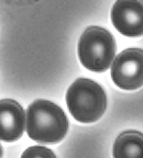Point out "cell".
<instances>
[{"instance_id":"2","label":"cell","mask_w":143,"mask_h":158,"mask_svg":"<svg viewBox=\"0 0 143 158\" xmlns=\"http://www.w3.org/2000/svg\"><path fill=\"white\" fill-rule=\"evenodd\" d=\"M66 104L72 116L80 123H94L107 108V97L100 85L88 78H78L66 92Z\"/></svg>"},{"instance_id":"1","label":"cell","mask_w":143,"mask_h":158,"mask_svg":"<svg viewBox=\"0 0 143 158\" xmlns=\"http://www.w3.org/2000/svg\"><path fill=\"white\" fill-rule=\"evenodd\" d=\"M25 123L29 137L42 144L59 143L68 131V120L62 108L43 99L29 106Z\"/></svg>"},{"instance_id":"10","label":"cell","mask_w":143,"mask_h":158,"mask_svg":"<svg viewBox=\"0 0 143 158\" xmlns=\"http://www.w3.org/2000/svg\"><path fill=\"white\" fill-rule=\"evenodd\" d=\"M142 1H143V0H142Z\"/></svg>"},{"instance_id":"6","label":"cell","mask_w":143,"mask_h":158,"mask_svg":"<svg viewBox=\"0 0 143 158\" xmlns=\"http://www.w3.org/2000/svg\"><path fill=\"white\" fill-rule=\"evenodd\" d=\"M25 126L24 110L15 100H0V139L5 142L18 141Z\"/></svg>"},{"instance_id":"3","label":"cell","mask_w":143,"mask_h":158,"mask_svg":"<svg viewBox=\"0 0 143 158\" xmlns=\"http://www.w3.org/2000/svg\"><path fill=\"white\" fill-rule=\"evenodd\" d=\"M116 54V42L108 30L89 27L81 34L78 42V57L88 70L104 73L110 67Z\"/></svg>"},{"instance_id":"9","label":"cell","mask_w":143,"mask_h":158,"mask_svg":"<svg viewBox=\"0 0 143 158\" xmlns=\"http://www.w3.org/2000/svg\"><path fill=\"white\" fill-rule=\"evenodd\" d=\"M0 158H2V147L0 145Z\"/></svg>"},{"instance_id":"5","label":"cell","mask_w":143,"mask_h":158,"mask_svg":"<svg viewBox=\"0 0 143 158\" xmlns=\"http://www.w3.org/2000/svg\"><path fill=\"white\" fill-rule=\"evenodd\" d=\"M111 22L124 36H142L143 3L139 0H116L111 9Z\"/></svg>"},{"instance_id":"7","label":"cell","mask_w":143,"mask_h":158,"mask_svg":"<svg viewBox=\"0 0 143 158\" xmlns=\"http://www.w3.org/2000/svg\"><path fill=\"white\" fill-rule=\"evenodd\" d=\"M114 158H143V134L138 131L122 132L116 138Z\"/></svg>"},{"instance_id":"4","label":"cell","mask_w":143,"mask_h":158,"mask_svg":"<svg viewBox=\"0 0 143 158\" xmlns=\"http://www.w3.org/2000/svg\"><path fill=\"white\" fill-rule=\"evenodd\" d=\"M111 78L119 88L136 90L143 86V49L127 48L115 58Z\"/></svg>"},{"instance_id":"8","label":"cell","mask_w":143,"mask_h":158,"mask_svg":"<svg viewBox=\"0 0 143 158\" xmlns=\"http://www.w3.org/2000/svg\"><path fill=\"white\" fill-rule=\"evenodd\" d=\"M21 158H56V156L44 146H31L23 152Z\"/></svg>"}]
</instances>
